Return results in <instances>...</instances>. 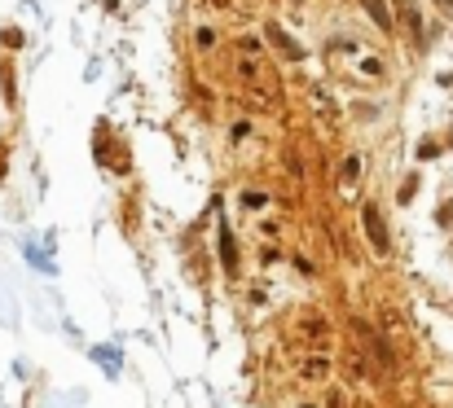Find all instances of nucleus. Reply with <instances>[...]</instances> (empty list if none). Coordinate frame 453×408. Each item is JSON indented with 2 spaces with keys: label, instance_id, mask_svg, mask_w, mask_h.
Segmentation results:
<instances>
[{
  "label": "nucleus",
  "instance_id": "obj_1",
  "mask_svg": "<svg viewBox=\"0 0 453 408\" xmlns=\"http://www.w3.org/2000/svg\"><path fill=\"white\" fill-rule=\"evenodd\" d=\"M361 215H365V229H369V242H374V250H378V255H387V229H383V220H378V211L365 207Z\"/></svg>",
  "mask_w": 453,
  "mask_h": 408
},
{
  "label": "nucleus",
  "instance_id": "obj_2",
  "mask_svg": "<svg viewBox=\"0 0 453 408\" xmlns=\"http://www.w3.org/2000/svg\"><path fill=\"white\" fill-rule=\"evenodd\" d=\"M365 5H369V14H374V22H378V27H392V14H387V9H383V0H365Z\"/></svg>",
  "mask_w": 453,
  "mask_h": 408
},
{
  "label": "nucleus",
  "instance_id": "obj_3",
  "mask_svg": "<svg viewBox=\"0 0 453 408\" xmlns=\"http://www.w3.org/2000/svg\"><path fill=\"white\" fill-rule=\"evenodd\" d=\"M326 374H330L326 360H308V374H304V378H326Z\"/></svg>",
  "mask_w": 453,
  "mask_h": 408
},
{
  "label": "nucleus",
  "instance_id": "obj_4",
  "mask_svg": "<svg viewBox=\"0 0 453 408\" xmlns=\"http://www.w3.org/2000/svg\"><path fill=\"white\" fill-rule=\"evenodd\" d=\"M242 207H251V211H260V207H264V194H251V189H247V194H242Z\"/></svg>",
  "mask_w": 453,
  "mask_h": 408
},
{
  "label": "nucleus",
  "instance_id": "obj_5",
  "mask_svg": "<svg viewBox=\"0 0 453 408\" xmlns=\"http://www.w3.org/2000/svg\"><path fill=\"white\" fill-rule=\"evenodd\" d=\"M356 176H361V159H348V167H343V180H348V185H352Z\"/></svg>",
  "mask_w": 453,
  "mask_h": 408
},
{
  "label": "nucleus",
  "instance_id": "obj_6",
  "mask_svg": "<svg viewBox=\"0 0 453 408\" xmlns=\"http://www.w3.org/2000/svg\"><path fill=\"white\" fill-rule=\"evenodd\" d=\"M300 408H313V404H300Z\"/></svg>",
  "mask_w": 453,
  "mask_h": 408
},
{
  "label": "nucleus",
  "instance_id": "obj_7",
  "mask_svg": "<svg viewBox=\"0 0 453 408\" xmlns=\"http://www.w3.org/2000/svg\"><path fill=\"white\" fill-rule=\"evenodd\" d=\"M440 5H449V0H440Z\"/></svg>",
  "mask_w": 453,
  "mask_h": 408
}]
</instances>
